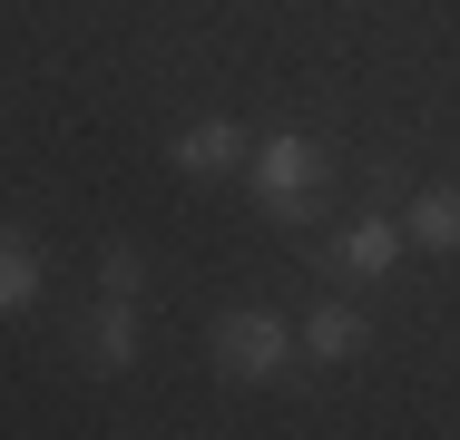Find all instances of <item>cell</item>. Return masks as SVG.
I'll use <instances>...</instances> for the list:
<instances>
[{"label":"cell","instance_id":"1","mask_svg":"<svg viewBox=\"0 0 460 440\" xmlns=\"http://www.w3.org/2000/svg\"><path fill=\"white\" fill-rule=\"evenodd\" d=\"M323 176H333V157H323L304 128H275V137H255V157H245V186H255V206H265L275 225H314V206H323Z\"/></svg>","mask_w":460,"mask_h":440},{"label":"cell","instance_id":"2","mask_svg":"<svg viewBox=\"0 0 460 440\" xmlns=\"http://www.w3.org/2000/svg\"><path fill=\"white\" fill-rule=\"evenodd\" d=\"M294 362H304V323H284L265 304H245V313L216 323V372H226V382H275Z\"/></svg>","mask_w":460,"mask_h":440},{"label":"cell","instance_id":"3","mask_svg":"<svg viewBox=\"0 0 460 440\" xmlns=\"http://www.w3.org/2000/svg\"><path fill=\"white\" fill-rule=\"evenodd\" d=\"M402 255H411V235H402L392 216H363V225H343V245H333V274L372 284V274H392Z\"/></svg>","mask_w":460,"mask_h":440},{"label":"cell","instance_id":"4","mask_svg":"<svg viewBox=\"0 0 460 440\" xmlns=\"http://www.w3.org/2000/svg\"><path fill=\"white\" fill-rule=\"evenodd\" d=\"M186 176H226V167H245L255 147H245V128L235 118H196V128H177V147H167Z\"/></svg>","mask_w":460,"mask_h":440},{"label":"cell","instance_id":"5","mask_svg":"<svg viewBox=\"0 0 460 440\" xmlns=\"http://www.w3.org/2000/svg\"><path fill=\"white\" fill-rule=\"evenodd\" d=\"M402 235H411L421 255H460V186H421L411 216H402Z\"/></svg>","mask_w":460,"mask_h":440},{"label":"cell","instance_id":"6","mask_svg":"<svg viewBox=\"0 0 460 440\" xmlns=\"http://www.w3.org/2000/svg\"><path fill=\"white\" fill-rule=\"evenodd\" d=\"M363 343H372V323L353 304H314V313H304V362H353Z\"/></svg>","mask_w":460,"mask_h":440},{"label":"cell","instance_id":"7","mask_svg":"<svg viewBox=\"0 0 460 440\" xmlns=\"http://www.w3.org/2000/svg\"><path fill=\"white\" fill-rule=\"evenodd\" d=\"M79 352H89L98 372H128V362H137V304L108 294V304L89 313V333H79Z\"/></svg>","mask_w":460,"mask_h":440},{"label":"cell","instance_id":"8","mask_svg":"<svg viewBox=\"0 0 460 440\" xmlns=\"http://www.w3.org/2000/svg\"><path fill=\"white\" fill-rule=\"evenodd\" d=\"M40 304V255L20 235H0V313H30Z\"/></svg>","mask_w":460,"mask_h":440},{"label":"cell","instance_id":"9","mask_svg":"<svg viewBox=\"0 0 460 440\" xmlns=\"http://www.w3.org/2000/svg\"><path fill=\"white\" fill-rule=\"evenodd\" d=\"M137 284H147V264H137V245H108V255H98V294L137 304Z\"/></svg>","mask_w":460,"mask_h":440}]
</instances>
